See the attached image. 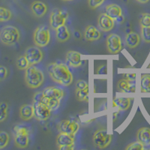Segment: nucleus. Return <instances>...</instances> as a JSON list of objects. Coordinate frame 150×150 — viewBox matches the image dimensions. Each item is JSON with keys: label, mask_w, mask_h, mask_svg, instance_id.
Instances as JSON below:
<instances>
[{"label": "nucleus", "mask_w": 150, "mask_h": 150, "mask_svg": "<svg viewBox=\"0 0 150 150\" xmlns=\"http://www.w3.org/2000/svg\"><path fill=\"white\" fill-rule=\"evenodd\" d=\"M47 71L50 77L56 83L68 86L73 83V75L65 64L52 62L47 65Z\"/></svg>", "instance_id": "nucleus-1"}, {"label": "nucleus", "mask_w": 150, "mask_h": 150, "mask_svg": "<svg viewBox=\"0 0 150 150\" xmlns=\"http://www.w3.org/2000/svg\"><path fill=\"white\" fill-rule=\"evenodd\" d=\"M24 79L29 88L35 89L43 84L45 81V74L41 69L35 65H30L25 70Z\"/></svg>", "instance_id": "nucleus-2"}, {"label": "nucleus", "mask_w": 150, "mask_h": 150, "mask_svg": "<svg viewBox=\"0 0 150 150\" xmlns=\"http://www.w3.org/2000/svg\"><path fill=\"white\" fill-rule=\"evenodd\" d=\"M21 34L18 29L14 26H6L0 33V40L5 45H14L20 40Z\"/></svg>", "instance_id": "nucleus-3"}, {"label": "nucleus", "mask_w": 150, "mask_h": 150, "mask_svg": "<svg viewBox=\"0 0 150 150\" xmlns=\"http://www.w3.org/2000/svg\"><path fill=\"white\" fill-rule=\"evenodd\" d=\"M94 145L99 149H105L112 141V135L108 133L106 128H100L94 133L92 137Z\"/></svg>", "instance_id": "nucleus-4"}, {"label": "nucleus", "mask_w": 150, "mask_h": 150, "mask_svg": "<svg viewBox=\"0 0 150 150\" xmlns=\"http://www.w3.org/2000/svg\"><path fill=\"white\" fill-rule=\"evenodd\" d=\"M50 41V33L46 26H38L33 33V41L38 47H45Z\"/></svg>", "instance_id": "nucleus-5"}, {"label": "nucleus", "mask_w": 150, "mask_h": 150, "mask_svg": "<svg viewBox=\"0 0 150 150\" xmlns=\"http://www.w3.org/2000/svg\"><path fill=\"white\" fill-rule=\"evenodd\" d=\"M68 16V14L65 11L60 10L59 8L53 9L50 16L49 21L50 27L53 30H56L59 26L65 25Z\"/></svg>", "instance_id": "nucleus-6"}, {"label": "nucleus", "mask_w": 150, "mask_h": 150, "mask_svg": "<svg viewBox=\"0 0 150 150\" xmlns=\"http://www.w3.org/2000/svg\"><path fill=\"white\" fill-rule=\"evenodd\" d=\"M75 135L59 132L56 138V146L60 150H70L74 146Z\"/></svg>", "instance_id": "nucleus-7"}, {"label": "nucleus", "mask_w": 150, "mask_h": 150, "mask_svg": "<svg viewBox=\"0 0 150 150\" xmlns=\"http://www.w3.org/2000/svg\"><path fill=\"white\" fill-rule=\"evenodd\" d=\"M106 46L110 54H117L121 51L122 47L121 38L116 34H110L106 39Z\"/></svg>", "instance_id": "nucleus-8"}, {"label": "nucleus", "mask_w": 150, "mask_h": 150, "mask_svg": "<svg viewBox=\"0 0 150 150\" xmlns=\"http://www.w3.org/2000/svg\"><path fill=\"white\" fill-rule=\"evenodd\" d=\"M34 106V117L38 121H46L51 116V110L41 101H33Z\"/></svg>", "instance_id": "nucleus-9"}, {"label": "nucleus", "mask_w": 150, "mask_h": 150, "mask_svg": "<svg viewBox=\"0 0 150 150\" xmlns=\"http://www.w3.org/2000/svg\"><path fill=\"white\" fill-rule=\"evenodd\" d=\"M57 129L61 133L75 135L80 129V124L75 120H64L59 123Z\"/></svg>", "instance_id": "nucleus-10"}, {"label": "nucleus", "mask_w": 150, "mask_h": 150, "mask_svg": "<svg viewBox=\"0 0 150 150\" xmlns=\"http://www.w3.org/2000/svg\"><path fill=\"white\" fill-rule=\"evenodd\" d=\"M27 60L29 61V65H35L40 63L43 59L44 54L41 50L38 47H29L26 50L24 53Z\"/></svg>", "instance_id": "nucleus-11"}, {"label": "nucleus", "mask_w": 150, "mask_h": 150, "mask_svg": "<svg viewBox=\"0 0 150 150\" xmlns=\"http://www.w3.org/2000/svg\"><path fill=\"white\" fill-rule=\"evenodd\" d=\"M33 101H41L43 104L47 106L51 110H56L60 105V100L45 96L43 92H36L33 96Z\"/></svg>", "instance_id": "nucleus-12"}, {"label": "nucleus", "mask_w": 150, "mask_h": 150, "mask_svg": "<svg viewBox=\"0 0 150 150\" xmlns=\"http://www.w3.org/2000/svg\"><path fill=\"white\" fill-rule=\"evenodd\" d=\"M98 26L101 30L107 33L113 29L115 25V21L108 14L103 13V14H100L98 18Z\"/></svg>", "instance_id": "nucleus-13"}, {"label": "nucleus", "mask_w": 150, "mask_h": 150, "mask_svg": "<svg viewBox=\"0 0 150 150\" xmlns=\"http://www.w3.org/2000/svg\"><path fill=\"white\" fill-rule=\"evenodd\" d=\"M31 11L37 18H41L47 12V6L41 1H34L31 5Z\"/></svg>", "instance_id": "nucleus-14"}, {"label": "nucleus", "mask_w": 150, "mask_h": 150, "mask_svg": "<svg viewBox=\"0 0 150 150\" xmlns=\"http://www.w3.org/2000/svg\"><path fill=\"white\" fill-rule=\"evenodd\" d=\"M116 88H117V90L122 93L135 92V90H136L134 82V81H128L124 78L118 81Z\"/></svg>", "instance_id": "nucleus-15"}, {"label": "nucleus", "mask_w": 150, "mask_h": 150, "mask_svg": "<svg viewBox=\"0 0 150 150\" xmlns=\"http://www.w3.org/2000/svg\"><path fill=\"white\" fill-rule=\"evenodd\" d=\"M66 61L70 66L74 68L81 66L82 60L80 53L74 50H70L66 53Z\"/></svg>", "instance_id": "nucleus-16"}, {"label": "nucleus", "mask_w": 150, "mask_h": 150, "mask_svg": "<svg viewBox=\"0 0 150 150\" xmlns=\"http://www.w3.org/2000/svg\"><path fill=\"white\" fill-rule=\"evenodd\" d=\"M104 13L112 17L114 21H117L120 18L122 17V10L120 5H116V4H110V5H107Z\"/></svg>", "instance_id": "nucleus-17"}, {"label": "nucleus", "mask_w": 150, "mask_h": 150, "mask_svg": "<svg viewBox=\"0 0 150 150\" xmlns=\"http://www.w3.org/2000/svg\"><path fill=\"white\" fill-rule=\"evenodd\" d=\"M19 113H20V117L21 118V120H24V121L30 120L32 118L34 117V106L33 104H23L20 108Z\"/></svg>", "instance_id": "nucleus-18"}, {"label": "nucleus", "mask_w": 150, "mask_h": 150, "mask_svg": "<svg viewBox=\"0 0 150 150\" xmlns=\"http://www.w3.org/2000/svg\"><path fill=\"white\" fill-rule=\"evenodd\" d=\"M42 92L45 96H48L50 98H53L59 99L60 101L65 95L63 89L57 86H48L45 88Z\"/></svg>", "instance_id": "nucleus-19"}, {"label": "nucleus", "mask_w": 150, "mask_h": 150, "mask_svg": "<svg viewBox=\"0 0 150 150\" xmlns=\"http://www.w3.org/2000/svg\"><path fill=\"white\" fill-rule=\"evenodd\" d=\"M137 139L144 146H150V128L148 127H143L137 132Z\"/></svg>", "instance_id": "nucleus-20"}, {"label": "nucleus", "mask_w": 150, "mask_h": 150, "mask_svg": "<svg viewBox=\"0 0 150 150\" xmlns=\"http://www.w3.org/2000/svg\"><path fill=\"white\" fill-rule=\"evenodd\" d=\"M101 34L100 31L96 27V26L89 25L86 28L84 32V38L86 41H96L101 38Z\"/></svg>", "instance_id": "nucleus-21"}, {"label": "nucleus", "mask_w": 150, "mask_h": 150, "mask_svg": "<svg viewBox=\"0 0 150 150\" xmlns=\"http://www.w3.org/2000/svg\"><path fill=\"white\" fill-rule=\"evenodd\" d=\"M55 31H56V39L58 42L65 43L70 38V32L65 25L59 26Z\"/></svg>", "instance_id": "nucleus-22"}, {"label": "nucleus", "mask_w": 150, "mask_h": 150, "mask_svg": "<svg viewBox=\"0 0 150 150\" xmlns=\"http://www.w3.org/2000/svg\"><path fill=\"white\" fill-rule=\"evenodd\" d=\"M125 43L128 48L134 49L140 45V36L137 33L131 32L125 37Z\"/></svg>", "instance_id": "nucleus-23"}, {"label": "nucleus", "mask_w": 150, "mask_h": 150, "mask_svg": "<svg viewBox=\"0 0 150 150\" xmlns=\"http://www.w3.org/2000/svg\"><path fill=\"white\" fill-rule=\"evenodd\" d=\"M29 134H19L14 135V143L20 149H25L29 146Z\"/></svg>", "instance_id": "nucleus-24"}, {"label": "nucleus", "mask_w": 150, "mask_h": 150, "mask_svg": "<svg viewBox=\"0 0 150 150\" xmlns=\"http://www.w3.org/2000/svg\"><path fill=\"white\" fill-rule=\"evenodd\" d=\"M131 101L130 98H116L113 100V105L117 107L120 111H125L130 108Z\"/></svg>", "instance_id": "nucleus-25"}, {"label": "nucleus", "mask_w": 150, "mask_h": 150, "mask_svg": "<svg viewBox=\"0 0 150 150\" xmlns=\"http://www.w3.org/2000/svg\"><path fill=\"white\" fill-rule=\"evenodd\" d=\"M140 92L143 93L150 92V74H143L140 79Z\"/></svg>", "instance_id": "nucleus-26"}, {"label": "nucleus", "mask_w": 150, "mask_h": 150, "mask_svg": "<svg viewBox=\"0 0 150 150\" xmlns=\"http://www.w3.org/2000/svg\"><path fill=\"white\" fill-rule=\"evenodd\" d=\"M75 97L79 101H87L89 98V86L83 89H76Z\"/></svg>", "instance_id": "nucleus-27"}, {"label": "nucleus", "mask_w": 150, "mask_h": 150, "mask_svg": "<svg viewBox=\"0 0 150 150\" xmlns=\"http://www.w3.org/2000/svg\"><path fill=\"white\" fill-rule=\"evenodd\" d=\"M8 104L5 101L0 103V123L3 122L8 118Z\"/></svg>", "instance_id": "nucleus-28"}, {"label": "nucleus", "mask_w": 150, "mask_h": 150, "mask_svg": "<svg viewBox=\"0 0 150 150\" xmlns=\"http://www.w3.org/2000/svg\"><path fill=\"white\" fill-rule=\"evenodd\" d=\"M12 14L6 8L0 7V22H7L11 19Z\"/></svg>", "instance_id": "nucleus-29"}, {"label": "nucleus", "mask_w": 150, "mask_h": 150, "mask_svg": "<svg viewBox=\"0 0 150 150\" xmlns=\"http://www.w3.org/2000/svg\"><path fill=\"white\" fill-rule=\"evenodd\" d=\"M17 66L19 70H26L28 67H29V61L27 60L26 57L25 56H20L17 59Z\"/></svg>", "instance_id": "nucleus-30"}, {"label": "nucleus", "mask_w": 150, "mask_h": 150, "mask_svg": "<svg viewBox=\"0 0 150 150\" xmlns=\"http://www.w3.org/2000/svg\"><path fill=\"white\" fill-rule=\"evenodd\" d=\"M10 140V137L6 131H0V149L7 146Z\"/></svg>", "instance_id": "nucleus-31"}, {"label": "nucleus", "mask_w": 150, "mask_h": 150, "mask_svg": "<svg viewBox=\"0 0 150 150\" xmlns=\"http://www.w3.org/2000/svg\"><path fill=\"white\" fill-rule=\"evenodd\" d=\"M140 24L141 27H150V14H142L140 18Z\"/></svg>", "instance_id": "nucleus-32"}, {"label": "nucleus", "mask_w": 150, "mask_h": 150, "mask_svg": "<svg viewBox=\"0 0 150 150\" xmlns=\"http://www.w3.org/2000/svg\"><path fill=\"white\" fill-rule=\"evenodd\" d=\"M14 134H29L30 130L26 125H17L14 128Z\"/></svg>", "instance_id": "nucleus-33"}, {"label": "nucleus", "mask_w": 150, "mask_h": 150, "mask_svg": "<svg viewBox=\"0 0 150 150\" xmlns=\"http://www.w3.org/2000/svg\"><path fill=\"white\" fill-rule=\"evenodd\" d=\"M141 37L146 43H150V27H141Z\"/></svg>", "instance_id": "nucleus-34"}, {"label": "nucleus", "mask_w": 150, "mask_h": 150, "mask_svg": "<svg viewBox=\"0 0 150 150\" xmlns=\"http://www.w3.org/2000/svg\"><path fill=\"white\" fill-rule=\"evenodd\" d=\"M144 149V146L140 143V141L134 142L132 143H130L129 145L127 146L125 148L126 150H143Z\"/></svg>", "instance_id": "nucleus-35"}, {"label": "nucleus", "mask_w": 150, "mask_h": 150, "mask_svg": "<svg viewBox=\"0 0 150 150\" xmlns=\"http://www.w3.org/2000/svg\"><path fill=\"white\" fill-rule=\"evenodd\" d=\"M105 0H88V5L91 9H96L100 7Z\"/></svg>", "instance_id": "nucleus-36"}, {"label": "nucleus", "mask_w": 150, "mask_h": 150, "mask_svg": "<svg viewBox=\"0 0 150 150\" xmlns=\"http://www.w3.org/2000/svg\"><path fill=\"white\" fill-rule=\"evenodd\" d=\"M88 86H89L88 83L83 80H77V83H75V89H83Z\"/></svg>", "instance_id": "nucleus-37"}, {"label": "nucleus", "mask_w": 150, "mask_h": 150, "mask_svg": "<svg viewBox=\"0 0 150 150\" xmlns=\"http://www.w3.org/2000/svg\"><path fill=\"white\" fill-rule=\"evenodd\" d=\"M8 71L7 68L3 65H0V81L5 80L8 77Z\"/></svg>", "instance_id": "nucleus-38"}, {"label": "nucleus", "mask_w": 150, "mask_h": 150, "mask_svg": "<svg viewBox=\"0 0 150 150\" xmlns=\"http://www.w3.org/2000/svg\"><path fill=\"white\" fill-rule=\"evenodd\" d=\"M123 78L128 81H135L136 80V74H125Z\"/></svg>", "instance_id": "nucleus-39"}, {"label": "nucleus", "mask_w": 150, "mask_h": 150, "mask_svg": "<svg viewBox=\"0 0 150 150\" xmlns=\"http://www.w3.org/2000/svg\"><path fill=\"white\" fill-rule=\"evenodd\" d=\"M97 73L98 74H108V67L106 65H101L98 68Z\"/></svg>", "instance_id": "nucleus-40"}, {"label": "nucleus", "mask_w": 150, "mask_h": 150, "mask_svg": "<svg viewBox=\"0 0 150 150\" xmlns=\"http://www.w3.org/2000/svg\"><path fill=\"white\" fill-rule=\"evenodd\" d=\"M136 1L141 4H146L147 3V2H149V0H136Z\"/></svg>", "instance_id": "nucleus-41"}, {"label": "nucleus", "mask_w": 150, "mask_h": 150, "mask_svg": "<svg viewBox=\"0 0 150 150\" xmlns=\"http://www.w3.org/2000/svg\"><path fill=\"white\" fill-rule=\"evenodd\" d=\"M62 1H65V2H70V1H73V0H62Z\"/></svg>", "instance_id": "nucleus-42"}, {"label": "nucleus", "mask_w": 150, "mask_h": 150, "mask_svg": "<svg viewBox=\"0 0 150 150\" xmlns=\"http://www.w3.org/2000/svg\"><path fill=\"white\" fill-rule=\"evenodd\" d=\"M147 68H150V62H149V65H148V67H147Z\"/></svg>", "instance_id": "nucleus-43"}]
</instances>
